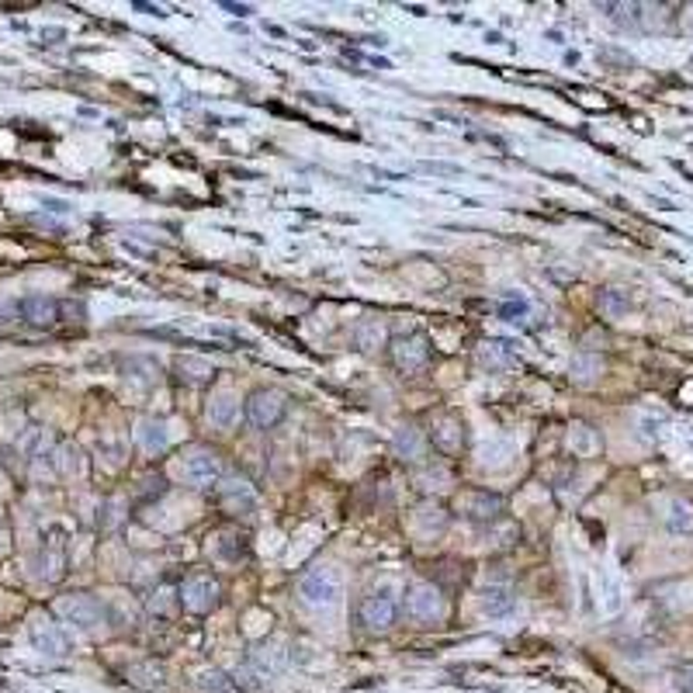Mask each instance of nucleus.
Returning <instances> with one entry per match:
<instances>
[{"label":"nucleus","mask_w":693,"mask_h":693,"mask_svg":"<svg viewBox=\"0 0 693 693\" xmlns=\"http://www.w3.org/2000/svg\"><path fill=\"white\" fill-rule=\"evenodd\" d=\"M600 371H604V361L596 358V354H579V358L572 361V379L579 381V385H589Z\"/></svg>","instance_id":"23"},{"label":"nucleus","mask_w":693,"mask_h":693,"mask_svg":"<svg viewBox=\"0 0 693 693\" xmlns=\"http://www.w3.org/2000/svg\"><path fill=\"white\" fill-rule=\"evenodd\" d=\"M672 683H676V690L679 693H693V662L676 666V672H672Z\"/></svg>","instance_id":"29"},{"label":"nucleus","mask_w":693,"mask_h":693,"mask_svg":"<svg viewBox=\"0 0 693 693\" xmlns=\"http://www.w3.org/2000/svg\"><path fill=\"white\" fill-rule=\"evenodd\" d=\"M126 679L136 690L146 693H164L167 690V670L156 662V659H143V662H132L126 670Z\"/></svg>","instance_id":"12"},{"label":"nucleus","mask_w":693,"mask_h":693,"mask_svg":"<svg viewBox=\"0 0 693 693\" xmlns=\"http://www.w3.org/2000/svg\"><path fill=\"white\" fill-rule=\"evenodd\" d=\"M288 413V396L281 389H257L247 399V420L260 430H271Z\"/></svg>","instance_id":"5"},{"label":"nucleus","mask_w":693,"mask_h":693,"mask_svg":"<svg viewBox=\"0 0 693 693\" xmlns=\"http://www.w3.org/2000/svg\"><path fill=\"white\" fill-rule=\"evenodd\" d=\"M527 313H530V302H527L524 295H510V298H503V305H500V319H506V323L527 319Z\"/></svg>","instance_id":"25"},{"label":"nucleus","mask_w":693,"mask_h":693,"mask_svg":"<svg viewBox=\"0 0 693 693\" xmlns=\"http://www.w3.org/2000/svg\"><path fill=\"white\" fill-rule=\"evenodd\" d=\"M413 524H417V530H423V534H434V530H444L447 527V510H444L441 503H420L417 506V513H413Z\"/></svg>","instance_id":"20"},{"label":"nucleus","mask_w":693,"mask_h":693,"mask_svg":"<svg viewBox=\"0 0 693 693\" xmlns=\"http://www.w3.org/2000/svg\"><path fill=\"white\" fill-rule=\"evenodd\" d=\"M201 690L205 693H236V679H229L226 672H205V676H201Z\"/></svg>","instance_id":"28"},{"label":"nucleus","mask_w":693,"mask_h":693,"mask_svg":"<svg viewBox=\"0 0 693 693\" xmlns=\"http://www.w3.org/2000/svg\"><path fill=\"white\" fill-rule=\"evenodd\" d=\"M219 596H222V586L209 572H194V576L184 579V586L177 589V604L191 610V613H209L219 604Z\"/></svg>","instance_id":"3"},{"label":"nucleus","mask_w":693,"mask_h":693,"mask_svg":"<svg viewBox=\"0 0 693 693\" xmlns=\"http://www.w3.org/2000/svg\"><path fill=\"white\" fill-rule=\"evenodd\" d=\"M392 447H396V458L406 464H420L423 454H426V434H423L417 423H402L392 437Z\"/></svg>","instance_id":"11"},{"label":"nucleus","mask_w":693,"mask_h":693,"mask_svg":"<svg viewBox=\"0 0 693 693\" xmlns=\"http://www.w3.org/2000/svg\"><path fill=\"white\" fill-rule=\"evenodd\" d=\"M479 361H482L485 368H506L513 361V351L503 340H492V343H485L482 351H479Z\"/></svg>","instance_id":"24"},{"label":"nucleus","mask_w":693,"mask_h":693,"mask_svg":"<svg viewBox=\"0 0 693 693\" xmlns=\"http://www.w3.org/2000/svg\"><path fill=\"white\" fill-rule=\"evenodd\" d=\"M430 441L437 444L444 454H454V451H462V447H464V426H462V420H458L454 413H441V417H434V423H430Z\"/></svg>","instance_id":"13"},{"label":"nucleus","mask_w":693,"mask_h":693,"mask_svg":"<svg viewBox=\"0 0 693 693\" xmlns=\"http://www.w3.org/2000/svg\"><path fill=\"white\" fill-rule=\"evenodd\" d=\"M354 343H358L364 354L379 351L381 343H385V326H381L379 319H361L358 326H354Z\"/></svg>","instance_id":"21"},{"label":"nucleus","mask_w":693,"mask_h":693,"mask_svg":"<svg viewBox=\"0 0 693 693\" xmlns=\"http://www.w3.org/2000/svg\"><path fill=\"white\" fill-rule=\"evenodd\" d=\"M389 351H392V361L396 368L406 371V375H420L423 368L430 364V340L423 333H399L389 340Z\"/></svg>","instance_id":"4"},{"label":"nucleus","mask_w":693,"mask_h":693,"mask_svg":"<svg viewBox=\"0 0 693 693\" xmlns=\"http://www.w3.org/2000/svg\"><path fill=\"white\" fill-rule=\"evenodd\" d=\"M236 413H239V399L232 396V392H215L209 402V420L215 423V426H229L232 420H236Z\"/></svg>","instance_id":"19"},{"label":"nucleus","mask_w":693,"mask_h":693,"mask_svg":"<svg viewBox=\"0 0 693 693\" xmlns=\"http://www.w3.org/2000/svg\"><path fill=\"white\" fill-rule=\"evenodd\" d=\"M417 485H423V489H437V492H441V489L451 485V475H447V468H441V464H437V468L426 464L420 475H417Z\"/></svg>","instance_id":"26"},{"label":"nucleus","mask_w":693,"mask_h":693,"mask_svg":"<svg viewBox=\"0 0 693 693\" xmlns=\"http://www.w3.org/2000/svg\"><path fill=\"white\" fill-rule=\"evenodd\" d=\"M396 617H399V604L389 596V593H371V596H364L358 607V621L364 631H371V634H379V631H389L396 624Z\"/></svg>","instance_id":"7"},{"label":"nucleus","mask_w":693,"mask_h":693,"mask_svg":"<svg viewBox=\"0 0 693 693\" xmlns=\"http://www.w3.org/2000/svg\"><path fill=\"white\" fill-rule=\"evenodd\" d=\"M60 613H63L73 628H80V631H98L108 617L105 604H101V600H94V596H87V593L63 596V600H60Z\"/></svg>","instance_id":"6"},{"label":"nucleus","mask_w":693,"mask_h":693,"mask_svg":"<svg viewBox=\"0 0 693 693\" xmlns=\"http://www.w3.org/2000/svg\"><path fill=\"white\" fill-rule=\"evenodd\" d=\"M22 315L35 326H52L60 319V302L49 295H28L22 302Z\"/></svg>","instance_id":"14"},{"label":"nucleus","mask_w":693,"mask_h":693,"mask_svg":"<svg viewBox=\"0 0 693 693\" xmlns=\"http://www.w3.org/2000/svg\"><path fill=\"white\" fill-rule=\"evenodd\" d=\"M184 479L191 485H201V489H209L222 479V458H219V451H211V447H191V454L184 458Z\"/></svg>","instance_id":"8"},{"label":"nucleus","mask_w":693,"mask_h":693,"mask_svg":"<svg viewBox=\"0 0 693 693\" xmlns=\"http://www.w3.org/2000/svg\"><path fill=\"white\" fill-rule=\"evenodd\" d=\"M170 593H173V589H170V586H160V593H153V600H149V607L156 610V613H170V610H173V604H170V600H167Z\"/></svg>","instance_id":"30"},{"label":"nucleus","mask_w":693,"mask_h":693,"mask_svg":"<svg viewBox=\"0 0 693 693\" xmlns=\"http://www.w3.org/2000/svg\"><path fill=\"white\" fill-rule=\"evenodd\" d=\"M600 309L610 315V319H617V315L628 313V295L617 292V288H607V292L600 295Z\"/></svg>","instance_id":"27"},{"label":"nucleus","mask_w":693,"mask_h":693,"mask_svg":"<svg viewBox=\"0 0 693 693\" xmlns=\"http://www.w3.org/2000/svg\"><path fill=\"white\" fill-rule=\"evenodd\" d=\"M177 371H181V379H188L191 385H205V381H211V375H215V368H211L209 361L191 358V354L177 361Z\"/></svg>","instance_id":"22"},{"label":"nucleus","mask_w":693,"mask_h":693,"mask_svg":"<svg viewBox=\"0 0 693 693\" xmlns=\"http://www.w3.org/2000/svg\"><path fill=\"white\" fill-rule=\"evenodd\" d=\"M406 613L417 624H437L447 613V600H444L441 586L434 583H409L406 586Z\"/></svg>","instance_id":"2"},{"label":"nucleus","mask_w":693,"mask_h":693,"mask_svg":"<svg viewBox=\"0 0 693 693\" xmlns=\"http://www.w3.org/2000/svg\"><path fill=\"white\" fill-rule=\"evenodd\" d=\"M662 520H666V527L676 530V534H687V530H693V506L687 503V500H666Z\"/></svg>","instance_id":"18"},{"label":"nucleus","mask_w":693,"mask_h":693,"mask_svg":"<svg viewBox=\"0 0 693 693\" xmlns=\"http://www.w3.org/2000/svg\"><path fill=\"white\" fill-rule=\"evenodd\" d=\"M579 434H576V447L579 451H593L596 447V441H593V434H589V426H576Z\"/></svg>","instance_id":"31"},{"label":"nucleus","mask_w":693,"mask_h":693,"mask_svg":"<svg viewBox=\"0 0 693 693\" xmlns=\"http://www.w3.org/2000/svg\"><path fill=\"white\" fill-rule=\"evenodd\" d=\"M517 607V596L510 586H485L482 589V613L489 617H506L510 610Z\"/></svg>","instance_id":"17"},{"label":"nucleus","mask_w":693,"mask_h":693,"mask_svg":"<svg viewBox=\"0 0 693 693\" xmlns=\"http://www.w3.org/2000/svg\"><path fill=\"white\" fill-rule=\"evenodd\" d=\"M136 444L146 451V454H164L170 444L167 423L164 420H143L136 426Z\"/></svg>","instance_id":"15"},{"label":"nucleus","mask_w":693,"mask_h":693,"mask_svg":"<svg viewBox=\"0 0 693 693\" xmlns=\"http://www.w3.org/2000/svg\"><path fill=\"white\" fill-rule=\"evenodd\" d=\"M32 641H35V649L42 651L45 659H66V651H70V641H66V634L60 624H52V621H32Z\"/></svg>","instance_id":"10"},{"label":"nucleus","mask_w":693,"mask_h":693,"mask_svg":"<svg viewBox=\"0 0 693 693\" xmlns=\"http://www.w3.org/2000/svg\"><path fill=\"white\" fill-rule=\"evenodd\" d=\"M458 506H462V513L468 520L485 524V520H496V517L503 513L506 500L500 492H489V489H468V492H462Z\"/></svg>","instance_id":"9"},{"label":"nucleus","mask_w":693,"mask_h":693,"mask_svg":"<svg viewBox=\"0 0 693 693\" xmlns=\"http://www.w3.org/2000/svg\"><path fill=\"white\" fill-rule=\"evenodd\" d=\"M343 596V579L336 566H313L298 576V600L313 610H330Z\"/></svg>","instance_id":"1"},{"label":"nucleus","mask_w":693,"mask_h":693,"mask_svg":"<svg viewBox=\"0 0 693 693\" xmlns=\"http://www.w3.org/2000/svg\"><path fill=\"white\" fill-rule=\"evenodd\" d=\"M219 500L229 506H239L247 513V510H253V489L247 479H219Z\"/></svg>","instance_id":"16"}]
</instances>
